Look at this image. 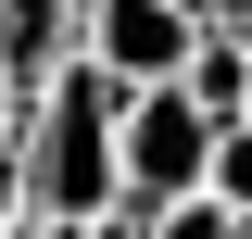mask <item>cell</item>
Masks as SVG:
<instances>
[{
    "label": "cell",
    "mask_w": 252,
    "mask_h": 239,
    "mask_svg": "<svg viewBox=\"0 0 252 239\" xmlns=\"http://www.w3.org/2000/svg\"><path fill=\"white\" fill-rule=\"evenodd\" d=\"M202 151H215V114L177 89V76H126V114H114V202H177L202 189Z\"/></svg>",
    "instance_id": "obj_1"
},
{
    "label": "cell",
    "mask_w": 252,
    "mask_h": 239,
    "mask_svg": "<svg viewBox=\"0 0 252 239\" xmlns=\"http://www.w3.org/2000/svg\"><path fill=\"white\" fill-rule=\"evenodd\" d=\"M177 89L189 101H202V114H240V101H252V38L240 26H215V13H189V51H177Z\"/></svg>",
    "instance_id": "obj_2"
},
{
    "label": "cell",
    "mask_w": 252,
    "mask_h": 239,
    "mask_svg": "<svg viewBox=\"0 0 252 239\" xmlns=\"http://www.w3.org/2000/svg\"><path fill=\"white\" fill-rule=\"evenodd\" d=\"M63 51H76V0H0V89L13 101H26Z\"/></svg>",
    "instance_id": "obj_3"
},
{
    "label": "cell",
    "mask_w": 252,
    "mask_h": 239,
    "mask_svg": "<svg viewBox=\"0 0 252 239\" xmlns=\"http://www.w3.org/2000/svg\"><path fill=\"white\" fill-rule=\"evenodd\" d=\"M13 114H26V101H13V89H0V139H13Z\"/></svg>",
    "instance_id": "obj_5"
},
{
    "label": "cell",
    "mask_w": 252,
    "mask_h": 239,
    "mask_svg": "<svg viewBox=\"0 0 252 239\" xmlns=\"http://www.w3.org/2000/svg\"><path fill=\"white\" fill-rule=\"evenodd\" d=\"M202 189H215L227 214H252V126H215V151H202Z\"/></svg>",
    "instance_id": "obj_4"
}]
</instances>
